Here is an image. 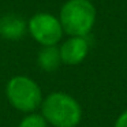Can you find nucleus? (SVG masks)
Listing matches in <instances>:
<instances>
[{
	"instance_id": "4",
	"label": "nucleus",
	"mask_w": 127,
	"mask_h": 127,
	"mask_svg": "<svg viewBox=\"0 0 127 127\" xmlns=\"http://www.w3.org/2000/svg\"><path fill=\"white\" fill-rule=\"evenodd\" d=\"M30 36L42 47L56 45L63 37V28L55 15L48 12H38L33 15L28 22Z\"/></svg>"
},
{
	"instance_id": "5",
	"label": "nucleus",
	"mask_w": 127,
	"mask_h": 127,
	"mask_svg": "<svg viewBox=\"0 0 127 127\" xmlns=\"http://www.w3.org/2000/svg\"><path fill=\"white\" fill-rule=\"evenodd\" d=\"M60 51L62 63L67 66H77L82 63L89 53V42L86 37H70L62 44Z\"/></svg>"
},
{
	"instance_id": "6",
	"label": "nucleus",
	"mask_w": 127,
	"mask_h": 127,
	"mask_svg": "<svg viewBox=\"0 0 127 127\" xmlns=\"http://www.w3.org/2000/svg\"><path fill=\"white\" fill-rule=\"evenodd\" d=\"M26 29L28 25L19 15L8 14L0 19V34L7 40H19Z\"/></svg>"
},
{
	"instance_id": "3",
	"label": "nucleus",
	"mask_w": 127,
	"mask_h": 127,
	"mask_svg": "<svg viewBox=\"0 0 127 127\" xmlns=\"http://www.w3.org/2000/svg\"><path fill=\"white\" fill-rule=\"evenodd\" d=\"M6 96L8 102L15 108L25 113H32L41 107L42 92L36 81L25 75L12 77L7 82Z\"/></svg>"
},
{
	"instance_id": "1",
	"label": "nucleus",
	"mask_w": 127,
	"mask_h": 127,
	"mask_svg": "<svg viewBox=\"0 0 127 127\" xmlns=\"http://www.w3.org/2000/svg\"><path fill=\"white\" fill-rule=\"evenodd\" d=\"M41 115L53 127H77L82 119V108L72 96L63 92L48 94L41 102Z\"/></svg>"
},
{
	"instance_id": "8",
	"label": "nucleus",
	"mask_w": 127,
	"mask_h": 127,
	"mask_svg": "<svg viewBox=\"0 0 127 127\" xmlns=\"http://www.w3.org/2000/svg\"><path fill=\"white\" fill-rule=\"evenodd\" d=\"M18 127H48V123L41 113L32 112L29 115H26L22 120L19 122Z\"/></svg>"
},
{
	"instance_id": "9",
	"label": "nucleus",
	"mask_w": 127,
	"mask_h": 127,
	"mask_svg": "<svg viewBox=\"0 0 127 127\" xmlns=\"http://www.w3.org/2000/svg\"><path fill=\"white\" fill-rule=\"evenodd\" d=\"M115 127H127V109L119 115L115 122Z\"/></svg>"
},
{
	"instance_id": "2",
	"label": "nucleus",
	"mask_w": 127,
	"mask_h": 127,
	"mask_svg": "<svg viewBox=\"0 0 127 127\" xmlns=\"http://www.w3.org/2000/svg\"><path fill=\"white\" fill-rule=\"evenodd\" d=\"M96 15L90 0H67L60 8L59 21L70 37H86L96 23Z\"/></svg>"
},
{
	"instance_id": "7",
	"label": "nucleus",
	"mask_w": 127,
	"mask_h": 127,
	"mask_svg": "<svg viewBox=\"0 0 127 127\" xmlns=\"http://www.w3.org/2000/svg\"><path fill=\"white\" fill-rule=\"evenodd\" d=\"M38 66L41 70L47 72L56 71L59 66L62 64L60 59V51L56 45H51V47H42V49L38 52Z\"/></svg>"
}]
</instances>
